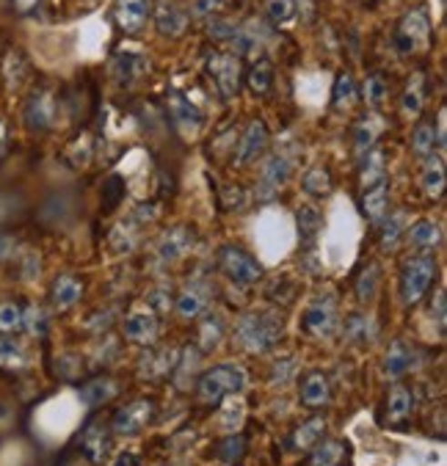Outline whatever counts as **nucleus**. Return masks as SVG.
<instances>
[{
  "instance_id": "40",
  "label": "nucleus",
  "mask_w": 447,
  "mask_h": 466,
  "mask_svg": "<svg viewBox=\"0 0 447 466\" xmlns=\"http://www.w3.org/2000/svg\"><path fill=\"white\" fill-rule=\"evenodd\" d=\"M379 282H381V268H379L376 262H371V265L360 273V279H356V299H360L362 304L373 301L376 293H379Z\"/></svg>"
},
{
  "instance_id": "51",
  "label": "nucleus",
  "mask_w": 447,
  "mask_h": 466,
  "mask_svg": "<svg viewBox=\"0 0 447 466\" xmlns=\"http://www.w3.org/2000/svg\"><path fill=\"white\" fill-rule=\"evenodd\" d=\"M293 372H296V359H282V361L274 364V381L285 384L293 376Z\"/></svg>"
},
{
  "instance_id": "49",
  "label": "nucleus",
  "mask_w": 447,
  "mask_h": 466,
  "mask_svg": "<svg viewBox=\"0 0 447 466\" xmlns=\"http://www.w3.org/2000/svg\"><path fill=\"white\" fill-rule=\"evenodd\" d=\"M208 31H210V39H216V42H232L238 28L232 23H227V20H213Z\"/></svg>"
},
{
  "instance_id": "28",
  "label": "nucleus",
  "mask_w": 447,
  "mask_h": 466,
  "mask_svg": "<svg viewBox=\"0 0 447 466\" xmlns=\"http://www.w3.org/2000/svg\"><path fill=\"white\" fill-rule=\"evenodd\" d=\"M119 395V384L108 376H100L95 381H88L86 387H80V400L92 409H100L106 403H111Z\"/></svg>"
},
{
  "instance_id": "3",
  "label": "nucleus",
  "mask_w": 447,
  "mask_h": 466,
  "mask_svg": "<svg viewBox=\"0 0 447 466\" xmlns=\"http://www.w3.org/2000/svg\"><path fill=\"white\" fill-rule=\"evenodd\" d=\"M433 279H436V259L431 254L411 257L401 270V299H403V304H409V307L420 304L422 296L431 290Z\"/></svg>"
},
{
  "instance_id": "22",
  "label": "nucleus",
  "mask_w": 447,
  "mask_h": 466,
  "mask_svg": "<svg viewBox=\"0 0 447 466\" xmlns=\"http://www.w3.org/2000/svg\"><path fill=\"white\" fill-rule=\"evenodd\" d=\"M447 185V174H444V160L433 152L428 157H422V168H420V188L425 191V197L439 199L444 194Z\"/></svg>"
},
{
  "instance_id": "16",
  "label": "nucleus",
  "mask_w": 447,
  "mask_h": 466,
  "mask_svg": "<svg viewBox=\"0 0 447 466\" xmlns=\"http://www.w3.org/2000/svg\"><path fill=\"white\" fill-rule=\"evenodd\" d=\"M149 17H152L149 0H117V25L125 34H130V36L141 34L147 28Z\"/></svg>"
},
{
  "instance_id": "47",
  "label": "nucleus",
  "mask_w": 447,
  "mask_h": 466,
  "mask_svg": "<svg viewBox=\"0 0 447 466\" xmlns=\"http://www.w3.org/2000/svg\"><path fill=\"white\" fill-rule=\"evenodd\" d=\"M23 329L31 334V337H45L47 334V315H45V309H39V307H25L23 309Z\"/></svg>"
},
{
  "instance_id": "45",
  "label": "nucleus",
  "mask_w": 447,
  "mask_h": 466,
  "mask_svg": "<svg viewBox=\"0 0 447 466\" xmlns=\"http://www.w3.org/2000/svg\"><path fill=\"white\" fill-rule=\"evenodd\" d=\"M23 329V307L15 301H0V337L17 334Z\"/></svg>"
},
{
  "instance_id": "31",
  "label": "nucleus",
  "mask_w": 447,
  "mask_h": 466,
  "mask_svg": "<svg viewBox=\"0 0 447 466\" xmlns=\"http://www.w3.org/2000/svg\"><path fill=\"white\" fill-rule=\"evenodd\" d=\"M360 179H362V188H371V185H379V182L387 179V155H384V149L373 147L371 152H365Z\"/></svg>"
},
{
  "instance_id": "27",
  "label": "nucleus",
  "mask_w": 447,
  "mask_h": 466,
  "mask_svg": "<svg viewBox=\"0 0 447 466\" xmlns=\"http://www.w3.org/2000/svg\"><path fill=\"white\" fill-rule=\"evenodd\" d=\"M299 398L304 406L310 409H320L331 400V384L323 372H310V376L301 381V390H299Z\"/></svg>"
},
{
  "instance_id": "44",
  "label": "nucleus",
  "mask_w": 447,
  "mask_h": 466,
  "mask_svg": "<svg viewBox=\"0 0 447 466\" xmlns=\"http://www.w3.org/2000/svg\"><path fill=\"white\" fill-rule=\"evenodd\" d=\"M216 452H218V458L227 461L229 466H238V463L243 461V455H246V441H243L240 433H229V436H224V439L216 444Z\"/></svg>"
},
{
  "instance_id": "6",
  "label": "nucleus",
  "mask_w": 447,
  "mask_h": 466,
  "mask_svg": "<svg viewBox=\"0 0 447 466\" xmlns=\"http://www.w3.org/2000/svg\"><path fill=\"white\" fill-rule=\"evenodd\" d=\"M205 66H208V75L213 77L216 88H218V95L224 100H232L240 88V56L213 50V53H208Z\"/></svg>"
},
{
  "instance_id": "38",
  "label": "nucleus",
  "mask_w": 447,
  "mask_h": 466,
  "mask_svg": "<svg viewBox=\"0 0 447 466\" xmlns=\"http://www.w3.org/2000/svg\"><path fill=\"white\" fill-rule=\"evenodd\" d=\"M224 334H227L224 318H221V315H208V318L199 323V345H202V350L218 348L221 339H224Z\"/></svg>"
},
{
  "instance_id": "5",
  "label": "nucleus",
  "mask_w": 447,
  "mask_h": 466,
  "mask_svg": "<svg viewBox=\"0 0 447 466\" xmlns=\"http://www.w3.org/2000/svg\"><path fill=\"white\" fill-rule=\"evenodd\" d=\"M218 268L238 288H251L262 279V265L240 246H224L218 251Z\"/></svg>"
},
{
  "instance_id": "14",
  "label": "nucleus",
  "mask_w": 447,
  "mask_h": 466,
  "mask_svg": "<svg viewBox=\"0 0 447 466\" xmlns=\"http://www.w3.org/2000/svg\"><path fill=\"white\" fill-rule=\"evenodd\" d=\"M210 301H213V288L205 282V279H194L191 285L183 288V293L177 296L174 304H177V315L186 320H194L210 307Z\"/></svg>"
},
{
  "instance_id": "33",
  "label": "nucleus",
  "mask_w": 447,
  "mask_h": 466,
  "mask_svg": "<svg viewBox=\"0 0 447 466\" xmlns=\"http://www.w3.org/2000/svg\"><path fill=\"white\" fill-rule=\"evenodd\" d=\"M414 409V392L403 384L392 387L390 390V398H387V420L390 422H401L411 414Z\"/></svg>"
},
{
  "instance_id": "29",
  "label": "nucleus",
  "mask_w": 447,
  "mask_h": 466,
  "mask_svg": "<svg viewBox=\"0 0 447 466\" xmlns=\"http://www.w3.org/2000/svg\"><path fill=\"white\" fill-rule=\"evenodd\" d=\"M406 243L420 251H431L442 243V227L436 221H417L406 229Z\"/></svg>"
},
{
  "instance_id": "4",
  "label": "nucleus",
  "mask_w": 447,
  "mask_h": 466,
  "mask_svg": "<svg viewBox=\"0 0 447 466\" xmlns=\"http://www.w3.org/2000/svg\"><path fill=\"white\" fill-rule=\"evenodd\" d=\"M301 331L315 337V339H331L340 331V312H337V299L331 293L318 296L307 304L301 315Z\"/></svg>"
},
{
  "instance_id": "54",
  "label": "nucleus",
  "mask_w": 447,
  "mask_h": 466,
  "mask_svg": "<svg viewBox=\"0 0 447 466\" xmlns=\"http://www.w3.org/2000/svg\"><path fill=\"white\" fill-rule=\"evenodd\" d=\"M436 326L444 329V293L436 296Z\"/></svg>"
},
{
  "instance_id": "19",
  "label": "nucleus",
  "mask_w": 447,
  "mask_h": 466,
  "mask_svg": "<svg viewBox=\"0 0 447 466\" xmlns=\"http://www.w3.org/2000/svg\"><path fill=\"white\" fill-rule=\"evenodd\" d=\"M414 364H417V353H414V348L409 345V342H403V339H395L390 348H387V353H384V376L387 379H403L409 370H414Z\"/></svg>"
},
{
  "instance_id": "34",
  "label": "nucleus",
  "mask_w": 447,
  "mask_h": 466,
  "mask_svg": "<svg viewBox=\"0 0 447 466\" xmlns=\"http://www.w3.org/2000/svg\"><path fill=\"white\" fill-rule=\"evenodd\" d=\"M301 188L310 194V197H329L331 188H334V179H331V171L326 166H315L310 168L304 177H301Z\"/></svg>"
},
{
  "instance_id": "36",
  "label": "nucleus",
  "mask_w": 447,
  "mask_h": 466,
  "mask_svg": "<svg viewBox=\"0 0 447 466\" xmlns=\"http://www.w3.org/2000/svg\"><path fill=\"white\" fill-rule=\"evenodd\" d=\"M345 458V444L337 439H326L318 441L315 452L310 455V466H340Z\"/></svg>"
},
{
  "instance_id": "8",
  "label": "nucleus",
  "mask_w": 447,
  "mask_h": 466,
  "mask_svg": "<svg viewBox=\"0 0 447 466\" xmlns=\"http://www.w3.org/2000/svg\"><path fill=\"white\" fill-rule=\"evenodd\" d=\"M155 417V400H147V398H138L127 406H122L117 414H114V422H111V431L119 433V436H138Z\"/></svg>"
},
{
  "instance_id": "17",
  "label": "nucleus",
  "mask_w": 447,
  "mask_h": 466,
  "mask_svg": "<svg viewBox=\"0 0 447 466\" xmlns=\"http://www.w3.org/2000/svg\"><path fill=\"white\" fill-rule=\"evenodd\" d=\"M80 450L88 455V461L92 463H103L111 452V431L106 422L95 420V422H88L86 431L80 433Z\"/></svg>"
},
{
  "instance_id": "10",
  "label": "nucleus",
  "mask_w": 447,
  "mask_h": 466,
  "mask_svg": "<svg viewBox=\"0 0 447 466\" xmlns=\"http://www.w3.org/2000/svg\"><path fill=\"white\" fill-rule=\"evenodd\" d=\"M56 114H58V103H56V95L50 88H36L28 97L25 111H23L25 125L36 133H47L56 125Z\"/></svg>"
},
{
  "instance_id": "52",
  "label": "nucleus",
  "mask_w": 447,
  "mask_h": 466,
  "mask_svg": "<svg viewBox=\"0 0 447 466\" xmlns=\"http://www.w3.org/2000/svg\"><path fill=\"white\" fill-rule=\"evenodd\" d=\"M147 304H149V309L163 312V309H168V307H171V296H168L166 290H155V293H149V296H147Z\"/></svg>"
},
{
  "instance_id": "1",
  "label": "nucleus",
  "mask_w": 447,
  "mask_h": 466,
  "mask_svg": "<svg viewBox=\"0 0 447 466\" xmlns=\"http://www.w3.org/2000/svg\"><path fill=\"white\" fill-rule=\"evenodd\" d=\"M285 320L277 309H251L238 318L235 323V339L249 350V353H268L274 350L279 337H282Z\"/></svg>"
},
{
  "instance_id": "41",
  "label": "nucleus",
  "mask_w": 447,
  "mask_h": 466,
  "mask_svg": "<svg viewBox=\"0 0 447 466\" xmlns=\"http://www.w3.org/2000/svg\"><path fill=\"white\" fill-rule=\"evenodd\" d=\"M436 147L439 144H436V127H433V122H420L414 127V133H411V152L422 160V157L433 155Z\"/></svg>"
},
{
  "instance_id": "20",
  "label": "nucleus",
  "mask_w": 447,
  "mask_h": 466,
  "mask_svg": "<svg viewBox=\"0 0 447 466\" xmlns=\"http://www.w3.org/2000/svg\"><path fill=\"white\" fill-rule=\"evenodd\" d=\"M80 299H83V282H80V279H77L75 273H61V276H56V282H53V288H50V304H53V309L66 312V309H72Z\"/></svg>"
},
{
  "instance_id": "39",
  "label": "nucleus",
  "mask_w": 447,
  "mask_h": 466,
  "mask_svg": "<svg viewBox=\"0 0 447 466\" xmlns=\"http://www.w3.org/2000/svg\"><path fill=\"white\" fill-rule=\"evenodd\" d=\"M323 433H326V417H312V420H307L304 425L296 428V433H293V447L310 450L312 444H318V441L323 439Z\"/></svg>"
},
{
  "instance_id": "21",
  "label": "nucleus",
  "mask_w": 447,
  "mask_h": 466,
  "mask_svg": "<svg viewBox=\"0 0 447 466\" xmlns=\"http://www.w3.org/2000/svg\"><path fill=\"white\" fill-rule=\"evenodd\" d=\"M149 69V61L138 53H117L111 61V72L119 86H136Z\"/></svg>"
},
{
  "instance_id": "55",
  "label": "nucleus",
  "mask_w": 447,
  "mask_h": 466,
  "mask_svg": "<svg viewBox=\"0 0 447 466\" xmlns=\"http://www.w3.org/2000/svg\"><path fill=\"white\" fill-rule=\"evenodd\" d=\"M4 147H6V122L0 119V155H4Z\"/></svg>"
},
{
  "instance_id": "24",
  "label": "nucleus",
  "mask_w": 447,
  "mask_h": 466,
  "mask_svg": "<svg viewBox=\"0 0 447 466\" xmlns=\"http://www.w3.org/2000/svg\"><path fill=\"white\" fill-rule=\"evenodd\" d=\"M157 337V318L149 309H138L125 320V339L136 345H149Z\"/></svg>"
},
{
  "instance_id": "53",
  "label": "nucleus",
  "mask_w": 447,
  "mask_h": 466,
  "mask_svg": "<svg viewBox=\"0 0 447 466\" xmlns=\"http://www.w3.org/2000/svg\"><path fill=\"white\" fill-rule=\"evenodd\" d=\"M240 420H243V406H240V403H238L235 409L229 406V409H227V428H232V422L240 425Z\"/></svg>"
},
{
  "instance_id": "2",
  "label": "nucleus",
  "mask_w": 447,
  "mask_h": 466,
  "mask_svg": "<svg viewBox=\"0 0 447 466\" xmlns=\"http://www.w3.org/2000/svg\"><path fill=\"white\" fill-rule=\"evenodd\" d=\"M246 390V372L240 364H218L208 370L197 384V392L205 403H221Z\"/></svg>"
},
{
  "instance_id": "46",
  "label": "nucleus",
  "mask_w": 447,
  "mask_h": 466,
  "mask_svg": "<svg viewBox=\"0 0 447 466\" xmlns=\"http://www.w3.org/2000/svg\"><path fill=\"white\" fill-rule=\"evenodd\" d=\"M362 91H365V103H368L371 108H379V106L387 100V95H390V83H387V77H384V75L373 72V75H368V77H365Z\"/></svg>"
},
{
  "instance_id": "25",
  "label": "nucleus",
  "mask_w": 447,
  "mask_h": 466,
  "mask_svg": "<svg viewBox=\"0 0 447 466\" xmlns=\"http://www.w3.org/2000/svg\"><path fill=\"white\" fill-rule=\"evenodd\" d=\"M362 213L373 224H379L390 213V182L387 179L379 185H371V188H362Z\"/></svg>"
},
{
  "instance_id": "13",
  "label": "nucleus",
  "mask_w": 447,
  "mask_h": 466,
  "mask_svg": "<svg viewBox=\"0 0 447 466\" xmlns=\"http://www.w3.org/2000/svg\"><path fill=\"white\" fill-rule=\"evenodd\" d=\"M168 111H171V119L177 125V130H180L183 136H197L202 130V111L191 103L188 95H183V91H171L168 95Z\"/></svg>"
},
{
  "instance_id": "23",
  "label": "nucleus",
  "mask_w": 447,
  "mask_h": 466,
  "mask_svg": "<svg viewBox=\"0 0 447 466\" xmlns=\"http://www.w3.org/2000/svg\"><path fill=\"white\" fill-rule=\"evenodd\" d=\"M265 28L259 25V23H246L243 28H238L235 31V36H232V53L235 56H246V58H257L259 53H262V45H265Z\"/></svg>"
},
{
  "instance_id": "30",
  "label": "nucleus",
  "mask_w": 447,
  "mask_h": 466,
  "mask_svg": "<svg viewBox=\"0 0 447 466\" xmlns=\"http://www.w3.org/2000/svg\"><path fill=\"white\" fill-rule=\"evenodd\" d=\"M342 331H345V337H348L350 342H356V345H368V342L376 337V323H373V318L365 315V312H350V315L345 318V323H342Z\"/></svg>"
},
{
  "instance_id": "37",
  "label": "nucleus",
  "mask_w": 447,
  "mask_h": 466,
  "mask_svg": "<svg viewBox=\"0 0 447 466\" xmlns=\"http://www.w3.org/2000/svg\"><path fill=\"white\" fill-rule=\"evenodd\" d=\"M356 80H353V75L350 72H340L337 75V80H334V91H331V103H334V108L337 111H345V108H350L353 103H356Z\"/></svg>"
},
{
  "instance_id": "26",
  "label": "nucleus",
  "mask_w": 447,
  "mask_h": 466,
  "mask_svg": "<svg viewBox=\"0 0 447 466\" xmlns=\"http://www.w3.org/2000/svg\"><path fill=\"white\" fill-rule=\"evenodd\" d=\"M384 133V119L379 114H368L353 125V147L356 152H371L379 144V136Z\"/></svg>"
},
{
  "instance_id": "12",
  "label": "nucleus",
  "mask_w": 447,
  "mask_h": 466,
  "mask_svg": "<svg viewBox=\"0 0 447 466\" xmlns=\"http://www.w3.org/2000/svg\"><path fill=\"white\" fill-rule=\"evenodd\" d=\"M197 243V235L191 227H171L160 235L157 240V259L163 265H174V262H180Z\"/></svg>"
},
{
  "instance_id": "11",
  "label": "nucleus",
  "mask_w": 447,
  "mask_h": 466,
  "mask_svg": "<svg viewBox=\"0 0 447 466\" xmlns=\"http://www.w3.org/2000/svg\"><path fill=\"white\" fill-rule=\"evenodd\" d=\"M152 20H155L157 34H163L168 39L183 36L188 28V12L180 0H157L152 9Z\"/></svg>"
},
{
  "instance_id": "18",
  "label": "nucleus",
  "mask_w": 447,
  "mask_h": 466,
  "mask_svg": "<svg viewBox=\"0 0 447 466\" xmlns=\"http://www.w3.org/2000/svg\"><path fill=\"white\" fill-rule=\"evenodd\" d=\"M28 367H31V353L25 342L17 339L15 334L0 337V370L9 372V376H17V372H25Z\"/></svg>"
},
{
  "instance_id": "35",
  "label": "nucleus",
  "mask_w": 447,
  "mask_h": 466,
  "mask_svg": "<svg viewBox=\"0 0 447 466\" xmlns=\"http://www.w3.org/2000/svg\"><path fill=\"white\" fill-rule=\"evenodd\" d=\"M379 224H381V248H395L406 235V213L403 210L387 213Z\"/></svg>"
},
{
  "instance_id": "7",
  "label": "nucleus",
  "mask_w": 447,
  "mask_h": 466,
  "mask_svg": "<svg viewBox=\"0 0 447 466\" xmlns=\"http://www.w3.org/2000/svg\"><path fill=\"white\" fill-rule=\"evenodd\" d=\"M293 157L285 152H274L268 155L262 168H259V182H257V197L259 199H271L279 194V188H285L290 174H293Z\"/></svg>"
},
{
  "instance_id": "43",
  "label": "nucleus",
  "mask_w": 447,
  "mask_h": 466,
  "mask_svg": "<svg viewBox=\"0 0 447 466\" xmlns=\"http://www.w3.org/2000/svg\"><path fill=\"white\" fill-rule=\"evenodd\" d=\"M320 227H323V218L315 208H301L299 210V232H301V243L304 246H312L320 235Z\"/></svg>"
},
{
  "instance_id": "50",
  "label": "nucleus",
  "mask_w": 447,
  "mask_h": 466,
  "mask_svg": "<svg viewBox=\"0 0 447 466\" xmlns=\"http://www.w3.org/2000/svg\"><path fill=\"white\" fill-rule=\"evenodd\" d=\"M224 0H194V6H191V15L194 17H210L221 9Z\"/></svg>"
},
{
  "instance_id": "9",
  "label": "nucleus",
  "mask_w": 447,
  "mask_h": 466,
  "mask_svg": "<svg viewBox=\"0 0 447 466\" xmlns=\"http://www.w3.org/2000/svg\"><path fill=\"white\" fill-rule=\"evenodd\" d=\"M428 36H431V20H428V15L425 12H409L398 23L392 42H395V47L401 53H414L417 47L428 45Z\"/></svg>"
},
{
  "instance_id": "32",
  "label": "nucleus",
  "mask_w": 447,
  "mask_h": 466,
  "mask_svg": "<svg viewBox=\"0 0 447 466\" xmlns=\"http://www.w3.org/2000/svg\"><path fill=\"white\" fill-rule=\"evenodd\" d=\"M274 80H277L274 64H271V61H265V58L254 61L251 69H249V75H246V83H249V88H251V95H257V97L268 95V91L274 88Z\"/></svg>"
},
{
  "instance_id": "42",
  "label": "nucleus",
  "mask_w": 447,
  "mask_h": 466,
  "mask_svg": "<svg viewBox=\"0 0 447 466\" xmlns=\"http://www.w3.org/2000/svg\"><path fill=\"white\" fill-rule=\"evenodd\" d=\"M403 114L406 116H420L422 114V103H425V80L422 75H414L403 91Z\"/></svg>"
},
{
  "instance_id": "48",
  "label": "nucleus",
  "mask_w": 447,
  "mask_h": 466,
  "mask_svg": "<svg viewBox=\"0 0 447 466\" xmlns=\"http://www.w3.org/2000/svg\"><path fill=\"white\" fill-rule=\"evenodd\" d=\"M268 17L277 25H290L296 20V0H271L268 4Z\"/></svg>"
},
{
  "instance_id": "15",
  "label": "nucleus",
  "mask_w": 447,
  "mask_h": 466,
  "mask_svg": "<svg viewBox=\"0 0 447 466\" xmlns=\"http://www.w3.org/2000/svg\"><path fill=\"white\" fill-rule=\"evenodd\" d=\"M265 149H268V127H265L262 119H254V122L243 130V136H240V144H238V149H235V166H249V163H254Z\"/></svg>"
}]
</instances>
